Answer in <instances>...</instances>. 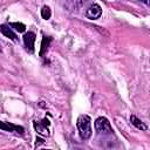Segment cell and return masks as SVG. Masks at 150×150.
<instances>
[{
	"label": "cell",
	"instance_id": "6da1fadb",
	"mask_svg": "<svg viewBox=\"0 0 150 150\" xmlns=\"http://www.w3.org/2000/svg\"><path fill=\"white\" fill-rule=\"evenodd\" d=\"M76 127L82 139H88L91 136V120L88 115H81L77 118Z\"/></svg>",
	"mask_w": 150,
	"mask_h": 150
},
{
	"label": "cell",
	"instance_id": "9c48e42d",
	"mask_svg": "<svg viewBox=\"0 0 150 150\" xmlns=\"http://www.w3.org/2000/svg\"><path fill=\"white\" fill-rule=\"evenodd\" d=\"M11 27H15V29H16L18 32H25V29H26L25 25H23V23H19V22H13V23H11Z\"/></svg>",
	"mask_w": 150,
	"mask_h": 150
},
{
	"label": "cell",
	"instance_id": "277c9868",
	"mask_svg": "<svg viewBox=\"0 0 150 150\" xmlns=\"http://www.w3.org/2000/svg\"><path fill=\"white\" fill-rule=\"evenodd\" d=\"M23 42L26 48L32 53L34 50V42H35V34L33 32H28L23 35Z\"/></svg>",
	"mask_w": 150,
	"mask_h": 150
},
{
	"label": "cell",
	"instance_id": "ba28073f",
	"mask_svg": "<svg viewBox=\"0 0 150 150\" xmlns=\"http://www.w3.org/2000/svg\"><path fill=\"white\" fill-rule=\"evenodd\" d=\"M52 15V12H50V8L48 6H43L42 9H41V16L45 19V20H48Z\"/></svg>",
	"mask_w": 150,
	"mask_h": 150
},
{
	"label": "cell",
	"instance_id": "30bf717a",
	"mask_svg": "<svg viewBox=\"0 0 150 150\" xmlns=\"http://www.w3.org/2000/svg\"><path fill=\"white\" fill-rule=\"evenodd\" d=\"M141 1H143L146 6H149V7H150V0H141Z\"/></svg>",
	"mask_w": 150,
	"mask_h": 150
},
{
	"label": "cell",
	"instance_id": "8992f818",
	"mask_svg": "<svg viewBox=\"0 0 150 150\" xmlns=\"http://www.w3.org/2000/svg\"><path fill=\"white\" fill-rule=\"evenodd\" d=\"M130 122H131V124L132 125H135L137 129H139V130H146L148 129V127L141 121V120H138L135 115H131L130 116Z\"/></svg>",
	"mask_w": 150,
	"mask_h": 150
},
{
	"label": "cell",
	"instance_id": "3957f363",
	"mask_svg": "<svg viewBox=\"0 0 150 150\" xmlns=\"http://www.w3.org/2000/svg\"><path fill=\"white\" fill-rule=\"evenodd\" d=\"M86 15H87V18L90 19V20H96V19H98V18L102 15V8H101V6L97 5V4H93V5L87 9Z\"/></svg>",
	"mask_w": 150,
	"mask_h": 150
},
{
	"label": "cell",
	"instance_id": "52a82bcc",
	"mask_svg": "<svg viewBox=\"0 0 150 150\" xmlns=\"http://www.w3.org/2000/svg\"><path fill=\"white\" fill-rule=\"evenodd\" d=\"M0 29H1V33H2L5 36H7V38H9V39H12V40H16V35L11 30V28H7L5 25H1Z\"/></svg>",
	"mask_w": 150,
	"mask_h": 150
},
{
	"label": "cell",
	"instance_id": "5b68a950",
	"mask_svg": "<svg viewBox=\"0 0 150 150\" xmlns=\"http://www.w3.org/2000/svg\"><path fill=\"white\" fill-rule=\"evenodd\" d=\"M48 124H49L48 120H43L42 122H34V127H35L36 131H38L39 134L43 135V136H47V135L49 134V132H48V129L46 128V125H48Z\"/></svg>",
	"mask_w": 150,
	"mask_h": 150
},
{
	"label": "cell",
	"instance_id": "7a4b0ae2",
	"mask_svg": "<svg viewBox=\"0 0 150 150\" xmlns=\"http://www.w3.org/2000/svg\"><path fill=\"white\" fill-rule=\"evenodd\" d=\"M94 125H95V130L98 134H102V135H110V134H112V128L110 125V122L105 117L96 118Z\"/></svg>",
	"mask_w": 150,
	"mask_h": 150
}]
</instances>
